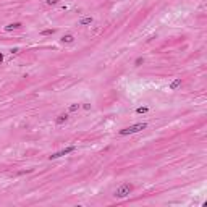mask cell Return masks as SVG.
Here are the masks:
<instances>
[{
	"mask_svg": "<svg viewBox=\"0 0 207 207\" xmlns=\"http://www.w3.org/2000/svg\"><path fill=\"white\" fill-rule=\"evenodd\" d=\"M18 53H20V49H18V47L12 49V55H18Z\"/></svg>",
	"mask_w": 207,
	"mask_h": 207,
	"instance_id": "cell-13",
	"label": "cell"
},
{
	"mask_svg": "<svg viewBox=\"0 0 207 207\" xmlns=\"http://www.w3.org/2000/svg\"><path fill=\"white\" fill-rule=\"evenodd\" d=\"M147 110H149L147 107H138V108H136V113H146Z\"/></svg>",
	"mask_w": 207,
	"mask_h": 207,
	"instance_id": "cell-10",
	"label": "cell"
},
{
	"mask_svg": "<svg viewBox=\"0 0 207 207\" xmlns=\"http://www.w3.org/2000/svg\"><path fill=\"white\" fill-rule=\"evenodd\" d=\"M74 150V146H71V147H67V149H63V150H60V152H55V154H52L49 159L52 160V159H58V157H62V155H67V154H70V152H73Z\"/></svg>",
	"mask_w": 207,
	"mask_h": 207,
	"instance_id": "cell-3",
	"label": "cell"
},
{
	"mask_svg": "<svg viewBox=\"0 0 207 207\" xmlns=\"http://www.w3.org/2000/svg\"><path fill=\"white\" fill-rule=\"evenodd\" d=\"M147 128V123H136V125H131L128 128H123L120 129V134L121 136H126V134H134V133H139V131H143Z\"/></svg>",
	"mask_w": 207,
	"mask_h": 207,
	"instance_id": "cell-1",
	"label": "cell"
},
{
	"mask_svg": "<svg viewBox=\"0 0 207 207\" xmlns=\"http://www.w3.org/2000/svg\"><path fill=\"white\" fill-rule=\"evenodd\" d=\"M131 191H133V184L129 183H123L118 189L115 191V197H118V199H123V197H126Z\"/></svg>",
	"mask_w": 207,
	"mask_h": 207,
	"instance_id": "cell-2",
	"label": "cell"
},
{
	"mask_svg": "<svg viewBox=\"0 0 207 207\" xmlns=\"http://www.w3.org/2000/svg\"><path fill=\"white\" fill-rule=\"evenodd\" d=\"M180 86H181V78H176L170 83V91H176Z\"/></svg>",
	"mask_w": 207,
	"mask_h": 207,
	"instance_id": "cell-5",
	"label": "cell"
},
{
	"mask_svg": "<svg viewBox=\"0 0 207 207\" xmlns=\"http://www.w3.org/2000/svg\"><path fill=\"white\" fill-rule=\"evenodd\" d=\"M79 104H71V105L68 107V112H76V110H79Z\"/></svg>",
	"mask_w": 207,
	"mask_h": 207,
	"instance_id": "cell-9",
	"label": "cell"
},
{
	"mask_svg": "<svg viewBox=\"0 0 207 207\" xmlns=\"http://www.w3.org/2000/svg\"><path fill=\"white\" fill-rule=\"evenodd\" d=\"M18 28H21V23H12L5 28V31H12V29H18Z\"/></svg>",
	"mask_w": 207,
	"mask_h": 207,
	"instance_id": "cell-8",
	"label": "cell"
},
{
	"mask_svg": "<svg viewBox=\"0 0 207 207\" xmlns=\"http://www.w3.org/2000/svg\"><path fill=\"white\" fill-rule=\"evenodd\" d=\"M45 3H47V5H57V3H58V0H47Z\"/></svg>",
	"mask_w": 207,
	"mask_h": 207,
	"instance_id": "cell-12",
	"label": "cell"
},
{
	"mask_svg": "<svg viewBox=\"0 0 207 207\" xmlns=\"http://www.w3.org/2000/svg\"><path fill=\"white\" fill-rule=\"evenodd\" d=\"M68 118H70L68 113H60L57 118H55V125H58V126H60V125H65V123L68 121Z\"/></svg>",
	"mask_w": 207,
	"mask_h": 207,
	"instance_id": "cell-4",
	"label": "cell"
},
{
	"mask_svg": "<svg viewBox=\"0 0 207 207\" xmlns=\"http://www.w3.org/2000/svg\"><path fill=\"white\" fill-rule=\"evenodd\" d=\"M94 20H92V16H86V18H83V20H79V24L81 26H88V24H91Z\"/></svg>",
	"mask_w": 207,
	"mask_h": 207,
	"instance_id": "cell-6",
	"label": "cell"
},
{
	"mask_svg": "<svg viewBox=\"0 0 207 207\" xmlns=\"http://www.w3.org/2000/svg\"><path fill=\"white\" fill-rule=\"evenodd\" d=\"M3 62V53H0V63Z\"/></svg>",
	"mask_w": 207,
	"mask_h": 207,
	"instance_id": "cell-15",
	"label": "cell"
},
{
	"mask_svg": "<svg viewBox=\"0 0 207 207\" xmlns=\"http://www.w3.org/2000/svg\"><path fill=\"white\" fill-rule=\"evenodd\" d=\"M141 63H143V58H138V60H136V65H138V67H139V65H141Z\"/></svg>",
	"mask_w": 207,
	"mask_h": 207,
	"instance_id": "cell-14",
	"label": "cell"
},
{
	"mask_svg": "<svg viewBox=\"0 0 207 207\" xmlns=\"http://www.w3.org/2000/svg\"><path fill=\"white\" fill-rule=\"evenodd\" d=\"M73 41H74V37H73L71 34H67V36L62 37V42H63V44H71Z\"/></svg>",
	"mask_w": 207,
	"mask_h": 207,
	"instance_id": "cell-7",
	"label": "cell"
},
{
	"mask_svg": "<svg viewBox=\"0 0 207 207\" xmlns=\"http://www.w3.org/2000/svg\"><path fill=\"white\" fill-rule=\"evenodd\" d=\"M41 34H42V36H50V34H53V29H44Z\"/></svg>",
	"mask_w": 207,
	"mask_h": 207,
	"instance_id": "cell-11",
	"label": "cell"
}]
</instances>
